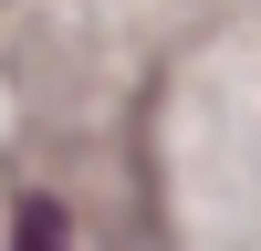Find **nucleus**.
<instances>
[{"label":"nucleus","mask_w":261,"mask_h":251,"mask_svg":"<svg viewBox=\"0 0 261 251\" xmlns=\"http://www.w3.org/2000/svg\"><path fill=\"white\" fill-rule=\"evenodd\" d=\"M21 251H63V209L53 199H21Z\"/></svg>","instance_id":"1"}]
</instances>
